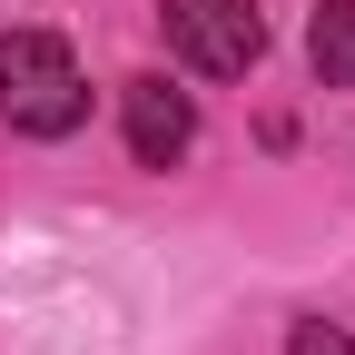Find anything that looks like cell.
<instances>
[{"instance_id":"6da1fadb","label":"cell","mask_w":355,"mask_h":355,"mask_svg":"<svg viewBox=\"0 0 355 355\" xmlns=\"http://www.w3.org/2000/svg\"><path fill=\"white\" fill-rule=\"evenodd\" d=\"M0 119L20 139H69L89 119V79L69 60V40L50 30H0Z\"/></svg>"},{"instance_id":"7a4b0ae2","label":"cell","mask_w":355,"mask_h":355,"mask_svg":"<svg viewBox=\"0 0 355 355\" xmlns=\"http://www.w3.org/2000/svg\"><path fill=\"white\" fill-rule=\"evenodd\" d=\"M158 20H168V50L188 69H207V79H247L266 60L257 0H158Z\"/></svg>"},{"instance_id":"3957f363","label":"cell","mask_w":355,"mask_h":355,"mask_svg":"<svg viewBox=\"0 0 355 355\" xmlns=\"http://www.w3.org/2000/svg\"><path fill=\"white\" fill-rule=\"evenodd\" d=\"M128 158H139V168H178V158H188L198 148V99H188V89H178V79H128Z\"/></svg>"},{"instance_id":"277c9868","label":"cell","mask_w":355,"mask_h":355,"mask_svg":"<svg viewBox=\"0 0 355 355\" xmlns=\"http://www.w3.org/2000/svg\"><path fill=\"white\" fill-rule=\"evenodd\" d=\"M306 60H316L326 89H355V0H326L316 20H306Z\"/></svg>"},{"instance_id":"5b68a950","label":"cell","mask_w":355,"mask_h":355,"mask_svg":"<svg viewBox=\"0 0 355 355\" xmlns=\"http://www.w3.org/2000/svg\"><path fill=\"white\" fill-rule=\"evenodd\" d=\"M286 355H355V336H345V326H316V316H306V326L286 336Z\"/></svg>"}]
</instances>
